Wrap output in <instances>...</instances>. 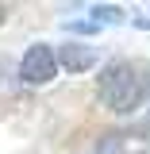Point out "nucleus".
I'll return each instance as SVG.
<instances>
[{
	"mask_svg": "<svg viewBox=\"0 0 150 154\" xmlns=\"http://www.w3.org/2000/svg\"><path fill=\"white\" fill-rule=\"evenodd\" d=\"M96 96L104 108L112 112H135L139 100H142V81H139V69L131 62H112L100 69V81H96Z\"/></svg>",
	"mask_w": 150,
	"mask_h": 154,
	"instance_id": "1",
	"label": "nucleus"
},
{
	"mask_svg": "<svg viewBox=\"0 0 150 154\" xmlns=\"http://www.w3.org/2000/svg\"><path fill=\"white\" fill-rule=\"evenodd\" d=\"M54 73H58L54 46H46V42L27 46V54L19 62V81H23V85H46V81H54Z\"/></svg>",
	"mask_w": 150,
	"mask_h": 154,
	"instance_id": "2",
	"label": "nucleus"
},
{
	"mask_svg": "<svg viewBox=\"0 0 150 154\" xmlns=\"http://www.w3.org/2000/svg\"><path fill=\"white\" fill-rule=\"evenodd\" d=\"M54 54H58V66L69 73H85L96 66V46H85V42H62Z\"/></svg>",
	"mask_w": 150,
	"mask_h": 154,
	"instance_id": "3",
	"label": "nucleus"
},
{
	"mask_svg": "<svg viewBox=\"0 0 150 154\" xmlns=\"http://www.w3.org/2000/svg\"><path fill=\"white\" fill-rule=\"evenodd\" d=\"M127 16L123 8H112V4H93V23H119Z\"/></svg>",
	"mask_w": 150,
	"mask_h": 154,
	"instance_id": "4",
	"label": "nucleus"
}]
</instances>
